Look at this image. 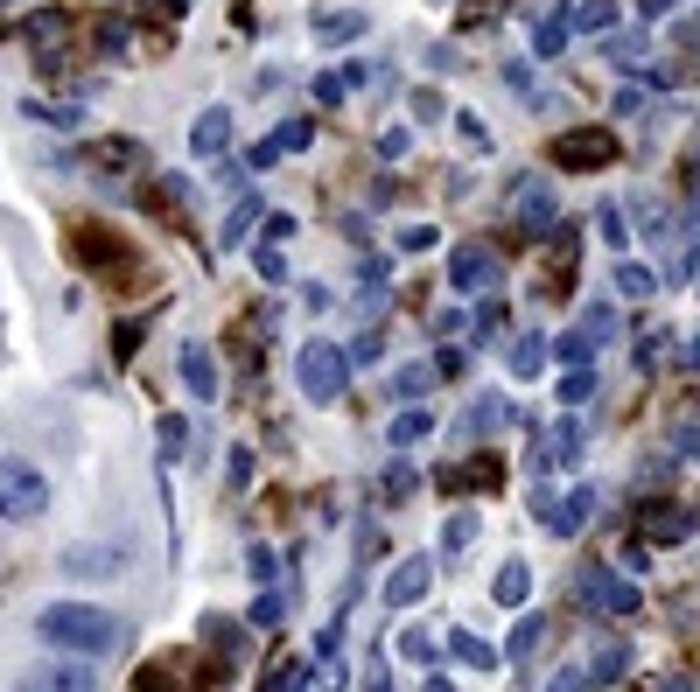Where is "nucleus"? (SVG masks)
I'll return each mask as SVG.
<instances>
[{
	"instance_id": "nucleus-1",
	"label": "nucleus",
	"mask_w": 700,
	"mask_h": 692,
	"mask_svg": "<svg viewBox=\"0 0 700 692\" xmlns=\"http://www.w3.org/2000/svg\"><path fill=\"white\" fill-rule=\"evenodd\" d=\"M35 637H43L56 658H112L126 644V623L112 609H91V602H49L35 615Z\"/></svg>"
},
{
	"instance_id": "nucleus-2",
	"label": "nucleus",
	"mask_w": 700,
	"mask_h": 692,
	"mask_svg": "<svg viewBox=\"0 0 700 692\" xmlns=\"http://www.w3.org/2000/svg\"><path fill=\"white\" fill-rule=\"evenodd\" d=\"M295 384H301L309 406H336L344 384H351V350H344V343H330V336H309L295 350Z\"/></svg>"
},
{
	"instance_id": "nucleus-3",
	"label": "nucleus",
	"mask_w": 700,
	"mask_h": 692,
	"mask_svg": "<svg viewBox=\"0 0 700 692\" xmlns=\"http://www.w3.org/2000/svg\"><path fill=\"white\" fill-rule=\"evenodd\" d=\"M0 517L8 525H43L49 517V476L29 455H0Z\"/></svg>"
},
{
	"instance_id": "nucleus-4",
	"label": "nucleus",
	"mask_w": 700,
	"mask_h": 692,
	"mask_svg": "<svg viewBox=\"0 0 700 692\" xmlns=\"http://www.w3.org/2000/svg\"><path fill=\"white\" fill-rule=\"evenodd\" d=\"M575 594H581L589 609H602V615H637V609H645L637 581H623V573H610V567H581V573H575Z\"/></svg>"
},
{
	"instance_id": "nucleus-5",
	"label": "nucleus",
	"mask_w": 700,
	"mask_h": 692,
	"mask_svg": "<svg viewBox=\"0 0 700 692\" xmlns=\"http://www.w3.org/2000/svg\"><path fill=\"white\" fill-rule=\"evenodd\" d=\"M448 287H456V294H498L504 266L490 259L484 245H456V253H448Z\"/></svg>"
},
{
	"instance_id": "nucleus-6",
	"label": "nucleus",
	"mask_w": 700,
	"mask_h": 692,
	"mask_svg": "<svg viewBox=\"0 0 700 692\" xmlns=\"http://www.w3.org/2000/svg\"><path fill=\"white\" fill-rule=\"evenodd\" d=\"M554 161L560 168H602V161H616V133L610 126H575L554 141Z\"/></svg>"
},
{
	"instance_id": "nucleus-7",
	"label": "nucleus",
	"mask_w": 700,
	"mask_h": 692,
	"mask_svg": "<svg viewBox=\"0 0 700 692\" xmlns=\"http://www.w3.org/2000/svg\"><path fill=\"white\" fill-rule=\"evenodd\" d=\"M14 692H99V679H91L85 658H56V665L22 671V685H14Z\"/></svg>"
},
{
	"instance_id": "nucleus-8",
	"label": "nucleus",
	"mask_w": 700,
	"mask_h": 692,
	"mask_svg": "<svg viewBox=\"0 0 700 692\" xmlns=\"http://www.w3.org/2000/svg\"><path fill=\"white\" fill-rule=\"evenodd\" d=\"M596 504H602V490H596V483H581V490H567L560 504H546V511H540V525L554 532V538H581V525L596 517Z\"/></svg>"
},
{
	"instance_id": "nucleus-9",
	"label": "nucleus",
	"mask_w": 700,
	"mask_h": 692,
	"mask_svg": "<svg viewBox=\"0 0 700 692\" xmlns=\"http://www.w3.org/2000/svg\"><path fill=\"white\" fill-rule=\"evenodd\" d=\"M427 588H434V560L427 553H407V560L386 573V609H413Z\"/></svg>"
},
{
	"instance_id": "nucleus-10",
	"label": "nucleus",
	"mask_w": 700,
	"mask_h": 692,
	"mask_svg": "<svg viewBox=\"0 0 700 692\" xmlns=\"http://www.w3.org/2000/svg\"><path fill=\"white\" fill-rule=\"evenodd\" d=\"M64 573H78V581H112V573L126 567V546H64Z\"/></svg>"
},
{
	"instance_id": "nucleus-11",
	"label": "nucleus",
	"mask_w": 700,
	"mask_h": 692,
	"mask_svg": "<svg viewBox=\"0 0 700 692\" xmlns=\"http://www.w3.org/2000/svg\"><path fill=\"white\" fill-rule=\"evenodd\" d=\"M519 224L533 231V238H546V231L560 224V203H554V189H546L540 176H525V182H519Z\"/></svg>"
},
{
	"instance_id": "nucleus-12",
	"label": "nucleus",
	"mask_w": 700,
	"mask_h": 692,
	"mask_svg": "<svg viewBox=\"0 0 700 692\" xmlns=\"http://www.w3.org/2000/svg\"><path fill=\"white\" fill-rule=\"evenodd\" d=\"M490 602H498V609H525V602H533V567L504 560L498 573H490Z\"/></svg>"
},
{
	"instance_id": "nucleus-13",
	"label": "nucleus",
	"mask_w": 700,
	"mask_h": 692,
	"mask_svg": "<svg viewBox=\"0 0 700 692\" xmlns=\"http://www.w3.org/2000/svg\"><path fill=\"white\" fill-rule=\"evenodd\" d=\"M189 147H197L203 161H218V154L232 147V112H224V105H211V112L197 120V133H189Z\"/></svg>"
},
{
	"instance_id": "nucleus-14",
	"label": "nucleus",
	"mask_w": 700,
	"mask_h": 692,
	"mask_svg": "<svg viewBox=\"0 0 700 692\" xmlns=\"http://www.w3.org/2000/svg\"><path fill=\"white\" fill-rule=\"evenodd\" d=\"M442 644H448V658L469 665V671H490V665H498V650H490L484 637H469L463 623H448V629H442Z\"/></svg>"
},
{
	"instance_id": "nucleus-15",
	"label": "nucleus",
	"mask_w": 700,
	"mask_h": 692,
	"mask_svg": "<svg viewBox=\"0 0 700 692\" xmlns=\"http://www.w3.org/2000/svg\"><path fill=\"white\" fill-rule=\"evenodd\" d=\"M182 384H189L197 399H218V364H211L203 343H189V350H182Z\"/></svg>"
},
{
	"instance_id": "nucleus-16",
	"label": "nucleus",
	"mask_w": 700,
	"mask_h": 692,
	"mask_svg": "<svg viewBox=\"0 0 700 692\" xmlns=\"http://www.w3.org/2000/svg\"><path fill=\"white\" fill-rule=\"evenodd\" d=\"M610 287H616L623 301H652V294H658V274H652V266H637V259H616Z\"/></svg>"
},
{
	"instance_id": "nucleus-17",
	"label": "nucleus",
	"mask_w": 700,
	"mask_h": 692,
	"mask_svg": "<svg viewBox=\"0 0 700 692\" xmlns=\"http://www.w3.org/2000/svg\"><path fill=\"white\" fill-rule=\"evenodd\" d=\"M427 434H434V413H427V406L392 413V448H413V440H427Z\"/></svg>"
},
{
	"instance_id": "nucleus-18",
	"label": "nucleus",
	"mask_w": 700,
	"mask_h": 692,
	"mask_svg": "<svg viewBox=\"0 0 700 692\" xmlns=\"http://www.w3.org/2000/svg\"><path fill=\"white\" fill-rule=\"evenodd\" d=\"M546 350H554L567 371H589V364H596V343L581 336V330H560V343H546Z\"/></svg>"
},
{
	"instance_id": "nucleus-19",
	"label": "nucleus",
	"mask_w": 700,
	"mask_h": 692,
	"mask_svg": "<svg viewBox=\"0 0 700 692\" xmlns=\"http://www.w3.org/2000/svg\"><path fill=\"white\" fill-rule=\"evenodd\" d=\"M253 224H267V203H259V197H238V210L224 217V245H245V231H253Z\"/></svg>"
},
{
	"instance_id": "nucleus-20",
	"label": "nucleus",
	"mask_w": 700,
	"mask_h": 692,
	"mask_svg": "<svg viewBox=\"0 0 700 692\" xmlns=\"http://www.w3.org/2000/svg\"><path fill=\"white\" fill-rule=\"evenodd\" d=\"M623 671H631V644H602V658L589 665V692L610 685V679H623Z\"/></svg>"
},
{
	"instance_id": "nucleus-21",
	"label": "nucleus",
	"mask_w": 700,
	"mask_h": 692,
	"mask_svg": "<svg viewBox=\"0 0 700 692\" xmlns=\"http://www.w3.org/2000/svg\"><path fill=\"white\" fill-rule=\"evenodd\" d=\"M546 371V336H519L512 343V378H540Z\"/></svg>"
},
{
	"instance_id": "nucleus-22",
	"label": "nucleus",
	"mask_w": 700,
	"mask_h": 692,
	"mask_svg": "<svg viewBox=\"0 0 700 692\" xmlns=\"http://www.w3.org/2000/svg\"><path fill=\"white\" fill-rule=\"evenodd\" d=\"M567 35H575V22H560V14H546V22L533 29V49H540V56H560V49H567Z\"/></svg>"
},
{
	"instance_id": "nucleus-23",
	"label": "nucleus",
	"mask_w": 700,
	"mask_h": 692,
	"mask_svg": "<svg viewBox=\"0 0 700 692\" xmlns=\"http://www.w3.org/2000/svg\"><path fill=\"white\" fill-rule=\"evenodd\" d=\"M315 35H323V43H357V35H365V14H323Z\"/></svg>"
},
{
	"instance_id": "nucleus-24",
	"label": "nucleus",
	"mask_w": 700,
	"mask_h": 692,
	"mask_svg": "<svg viewBox=\"0 0 700 692\" xmlns=\"http://www.w3.org/2000/svg\"><path fill=\"white\" fill-rule=\"evenodd\" d=\"M581 336H589V343H596V350H602V343H610V336H616V308H610V301H596V308H589V315H581Z\"/></svg>"
},
{
	"instance_id": "nucleus-25",
	"label": "nucleus",
	"mask_w": 700,
	"mask_h": 692,
	"mask_svg": "<svg viewBox=\"0 0 700 692\" xmlns=\"http://www.w3.org/2000/svg\"><path fill=\"white\" fill-rule=\"evenodd\" d=\"M540 615H519V629H512V650H504V658H512V665H525V658H533V650H540Z\"/></svg>"
},
{
	"instance_id": "nucleus-26",
	"label": "nucleus",
	"mask_w": 700,
	"mask_h": 692,
	"mask_svg": "<svg viewBox=\"0 0 700 692\" xmlns=\"http://www.w3.org/2000/svg\"><path fill=\"white\" fill-rule=\"evenodd\" d=\"M596 224H602V238H610V253H623V245H631V217H623L616 203H602V210H596Z\"/></svg>"
},
{
	"instance_id": "nucleus-27",
	"label": "nucleus",
	"mask_w": 700,
	"mask_h": 692,
	"mask_svg": "<svg viewBox=\"0 0 700 692\" xmlns=\"http://www.w3.org/2000/svg\"><path fill=\"white\" fill-rule=\"evenodd\" d=\"M575 448H581V427H575V420H560V427H554V440H546V455H540V461H575Z\"/></svg>"
},
{
	"instance_id": "nucleus-28",
	"label": "nucleus",
	"mask_w": 700,
	"mask_h": 692,
	"mask_svg": "<svg viewBox=\"0 0 700 692\" xmlns=\"http://www.w3.org/2000/svg\"><path fill=\"white\" fill-rule=\"evenodd\" d=\"M427 384H434V371H427V364H407V371H392V392H400V399H421Z\"/></svg>"
},
{
	"instance_id": "nucleus-29",
	"label": "nucleus",
	"mask_w": 700,
	"mask_h": 692,
	"mask_svg": "<svg viewBox=\"0 0 700 692\" xmlns=\"http://www.w3.org/2000/svg\"><path fill=\"white\" fill-rule=\"evenodd\" d=\"M434 650H442V637H427V629H407V637H400V658L407 665H427Z\"/></svg>"
},
{
	"instance_id": "nucleus-30",
	"label": "nucleus",
	"mask_w": 700,
	"mask_h": 692,
	"mask_svg": "<svg viewBox=\"0 0 700 692\" xmlns=\"http://www.w3.org/2000/svg\"><path fill=\"white\" fill-rule=\"evenodd\" d=\"M589 392H596V371H567L560 378V406H589Z\"/></svg>"
},
{
	"instance_id": "nucleus-31",
	"label": "nucleus",
	"mask_w": 700,
	"mask_h": 692,
	"mask_svg": "<svg viewBox=\"0 0 700 692\" xmlns=\"http://www.w3.org/2000/svg\"><path fill=\"white\" fill-rule=\"evenodd\" d=\"M469 538H477V517H448V525H442V553L456 560V553L469 546Z\"/></svg>"
},
{
	"instance_id": "nucleus-32",
	"label": "nucleus",
	"mask_w": 700,
	"mask_h": 692,
	"mask_svg": "<svg viewBox=\"0 0 700 692\" xmlns=\"http://www.w3.org/2000/svg\"><path fill=\"white\" fill-rule=\"evenodd\" d=\"M652 538H673V546H679V538H687V511H666V504H658V511H652Z\"/></svg>"
},
{
	"instance_id": "nucleus-33",
	"label": "nucleus",
	"mask_w": 700,
	"mask_h": 692,
	"mask_svg": "<svg viewBox=\"0 0 700 692\" xmlns=\"http://www.w3.org/2000/svg\"><path fill=\"white\" fill-rule=\"evenodd\" d=\"M378 490H386L392 504H400V496H413V469H407V461H392V469L378 476Z\"/></svg>"
},
{
	"instance_id": "nucleus-34",
	"label": "nucleus",
	"mask_w": 700,
	"mask_h": 692,
	"mask_svg": "<svg viewBox=\"0 0 700 692\" xmlns=\"http://www.w3.org/2000/svg\"><path fill=\"white\" fill-rule=\"evenodd\" d=\"M498 420H512V406H504V399H477V413H469V427H477V434H490V427H498Z\"/></svg>"
},
{
	"instance_id": "nucleus-35",
	"label": "nucleus",
	"mask_w": 700,
	"mask_h": 692,
	"mask_svg": "<svg viewBox=\"0 0 700 692\" xmlns=\"http://www.w3.org/2000/svg\"><path fill=\"white\" fill-rule=\"evenodd\" d=\"M434 238H442L434 224H407V231H400V253H434Z\"/></svg>"
},
{
	"instance_id": "nucleus-36",
	"label": "nucleus",
	"mask_w": 700,
	"mask_h": 692,
	"mask_svg": "<svg viewBox=\"0 0 700 692\" xmlns=\"http://www.w3.org/2000/svg\"><path fill=\"white\" fill-rule=\"evenodd\" d=\"M546 692H589V671H581V665H560L554 679H546Z\"/></svg>"
},
{
	"instance_id": "nucleus-37",
	"label": "nucleus",
	"mask_w": 700,
	"mask_h": 692,
	"mask_svg": "<svg viewBox=\"0 0 700 692\" xmlns=\"http://www.w3.org/2000/svg\"><path fill=\"white\" fill-rule=\"evenodd\" d=\"M274 147H280V154H295V147H309V120H288V126H280V133H274Z\"/></svg>"
},
{
	"instance_id": "nucleus-38",
	"label": "nucleus",
	"mask_w": 700,
	"mask_h": 692,
	"mask_svg": "<svg viewBox=\"0 0 700 692\" xmlns=\"http://www.w3.org/2000/svg\"><path fill=\"white\" fill-rule=\"evenodd\" d=\"M245 567H253V581H274V546H245Z\"/></svg>"
},
{
	"instance_id": "nucleus-39",
	"label": "nucleus",
	"mask_w": 700,
	"mask_h": 692,
	"mask_svg": "<svg viewBox=\"0 0 700 692\" xmlns=\"http://www.w3.org/2000/svg\"><path fill=\"white\" fill-rule=\"evenodd\" d=\"M407 147H413V141H407V126H386V133H378V154H386V161H400Z\"/></svg>"
},
{
	"instance_id": "nucleus-40",
	"label": "nucleus",
	"mask_w": 700,
	"mask_h": 692,
	"mask_svg": "<svg viewBox=\"0 0 700 692\" xmlns=\"http://www.w3.org/2000/svg\"><path fill=\"white\" fill-rule=\"evenodd\" d=\"M616 22V8H602V0H596V8H581L575 14V29H610Z\"/></svg>"
},
{
	"instance_id": "nucleus-41",
	"label": "nucleus",
	"mask_w": 700,
	"mask_h": 692,
	"mask_svg": "<svg viewBox=\"0 0 700 692\" xmlns=\"http://www.w3.org/2000/svg\"><path fill=\"white\" fill-rule=\"evenodd\" d=\"M280 609H288L280 594H259V602H253V623H259V629H267V623H280Z\"/></svg>"
},
{
	"instance_id": "nucleus-42",
	"label": "nucleus",
	"mask_w": 700,
	"mask_h": 692,
	"mask_svg": "<svg viewBox=\"0 0 700 692\" xmlns=\"http://www.w3.org/2000/svg\"><path fill=\"white\" fill-rule=\"evenodd\" d=\"M315 650H323V658H336V650H344V615H336V623L323 629V637H315Z\"/></svg>"
},
{
	"instance_id": "nucleus-43",
	"label": "nucleus",
	"mask_w": 700,
	"mask_h": 692,
	"mask_svg": "<svg viewBox=\"0 0 700 692\" xmlns=\"http://www.w3.org/2000/svg\"><path fill=\"white\" fill-rule=\"evenodd\" d=\"M456 126H463V141H469V147H490V133H484V120H477V112H463Z\"/></svg>"
},
{
	"instance_id": "nucleus-44",
	"label": "nucleus",
	"mask_w": 700,
	"mask_h": 692,
	"mask_svg": "<svg viewBox=\"0 0 700 692\" xmlns=\"http://www.w3.org/2000/svg\"><path fill=\"white\" fill-rule=\"evenodd\" d=\"M673 448H679V455H693V461H700V427H673Z\"/></svg>"
},
{
	"instance_id": "nucleus-45",
	"label": "nucleus",
	"mask_w": 700,
	"mask_h": 692,
	"mask_svg": "<svg viewBox=\"0 0 700 692\" xmlns=\"http://www.w3.org/2000/svg\"><path fill=\"white\" fill-rule=\"evenodd\" d=\"M280 274H288V259H280L274 245H267V253H259V280H280Z\"/></svg>"
},
{
	"instance_id": "nucleus-46",
	"label": "nucleus",
	"mask_w": 700,
	"mask_h": 692,
	"mask_svg": "<svg viewBox=\"0 0 700 692\" xmlns=\"http://www.w3.org/2000/svg\"><path fill=\"white\" fill-rule=\"evenodd\" d=\"M351 364H378V336H357L351 343Z\"/></svg>"
},
{
	"instance_id": "nucleus-47",
	"label": "nucleus",
	"mask_w": 700,
	"mask_h": 692,
	"mask_svg": "<svg viewBox=\"0 0 700 692\" xmlns=\"http://www.w3.org/2000/svg\"><path fill=\"white\" fill-rule=\"evenodd\" d=\"M421 692H456V685H448V679H442V671H434V679H421Z\"/></svg>"
},
{
	"instance_id": "nucleus-48",
	"label": "nucleus",
	"mask_w": 700,
	"mask_h": 692,
	"mask_svg": "<svg viewBox=\"0 0 700 692\" xmlns=\"http://www.w3.org/2000/svg\"><path fill=\"white\" fill-rule=\"evenodd\" d=\"M637 8H645V14H666V8H679V0H637Z\"/></svg>"
},
{
	"instance_id": "nucleus-49",
	"label": "nucleus",
	"mask_w": 700,
	"mask_h": 692,
	"mask_svg": "<svg viewBox=\"0 0 700 692\" xmlns=\"http://www.w3.org/2000/svg\"><path fill=\"white\" fill-rule=\"evenodd\" d=\"M658 692H693V679H666V685H658Z\"/></svg>"
}]
</instances>
